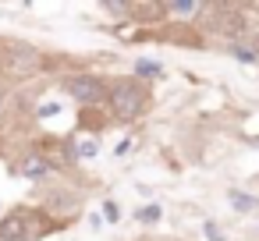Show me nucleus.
Segmentation results:
<instances>
[{
	"mask_svg": "<svg viewBox=\"0 0 259 241\" xmlns=\"http://www.w3.org/2000/svg\"><path fill=\"white\" fill-rule=\"evenodd\" d=\"M146 107H149V89H146L139 78H121V82L110 85V96H107L110 117H117V121H135V117L146 114Z\"/></svg>",
	"mask_w": 259,
	"mask_h": 241,
	"instance_id": "obj_1",
	"label": "nucleus"
},
{
	"mask_svg": "<svg viewBox=\"0 0 259 241\" xmlns=\"http://www.w3.org/2000/svg\"><path fill=\"white\" fill-rule=\"evenodd\" d=\"M43 68V54H36L32 46H18L11 54H4V71L15 75V78H25V75H36Z\"/></svg>",
	"mask_w": 259,
	"mask_h": 241,
	"instance_id": "obj_4",
	"label": "nucleus"
},
{
	"mask_svg": "<svg viewBox=\"0 0 259 241\" xmlns=\"http://www.w3.org/2000/svg\"><path fill=\"white\" fill-rule=\"evenodd\" d=\"M103 216H107L110 223H117V220H121V206H117V202H103Z\"/></svg>",
	"mask_w": 259,
	"mask_h": 241,
	"instance_id": "obj_12",
	"label": "nucleus"
},
{
	"mask_svg": "<svg viewBox=\"0 0 259 241\" xmlns=\"http://www.w3.org/2000/svg\"><path fill=\"white\" fill-rule=\"evenodd\" d=\"M135 216H139V223H156V220L163 216V209H160V206H146V209H139Z\"/></svg>",
	"mask_w": 259,
	"mask_h": 241,
	"instance_id": "obj_9",
	"label": "nucleus"
},
{
	"mask_svg": "<svg viewBox=\"0 0 259 241\" xmlns=\"http://www.w3.org/2000/svg\"><path fill=\"white\" fill-rule=\"evenodd\" d=\"M202 11H206V4H195V0H170L167 4V15H181V18H192Z\"/></svg>",
	"mask_w": 259,
	"mask_h": 241,
	"instance_id": "obj_7",
	"label": "nucleus"
},
{
	"mask_svg": "<svg viewBox=\"0 0 259 241\" xmlns=\"http://www.w3.org/2000/svg\"><path fill=\"white\" fill-rule=\"evenodd\" d=\"M47 230H54V216L29 209V206H18L0 220V241H29V237L47 234Z\"/></svg>",
	"mask_w": 259,
	"mask_h": 241,
	"instance_id": "obj_2",
	"label": "nucleus"
},
{
	"mask_svg": "<svg viewBox=\"0 0 259 241\" xmlns=\"http://www.w3.org/2000/svg\"><path fill=\"white\" fill-rule=\"evenodd\" d=\"M128 11H132V15H135L142 25L167 18V4H156V0H139V4H128Z\"/></svg>",
	"mask_w": 259,
	"mask_h": 241,
	"instance_id": "obj_6",
	"label": "nucleus"
},
{
	"mask_svg": "<svg viewBox=\"0 0 259 241\" xmlns=\"http://www.w3.org/2000/svg\"><path fill=\"white\" fill-rule=\"evenodd\" d=\"M75 156H96V142H93V138H82V142L75 146Z\"/></svg>",
	"mask_w": 259,
	"mask_h": 241,
	"instance_id": "obj_11",
	"label": "nucleus"
},
{
	"mask_svg": "<svg viewBox=\"0 0 259 241\" xmlns=\"http://www.w3.org/2000/svg\"><path fill=\"white\" fill-rule=\"evenodd\" d=\"M227 199H231V206H234V209H241V213L259 209V199H255V195H248V191H227Z\"/></svg>",
	"mask_w": 259,
	"mask_h": 241,
	"instance_id": "obj_8",
	"label": "nucleus"
},
{
	"mask_svg": "<svg viewBox=\"0 0 259 241\" xmlns=\"http://www.w3.org/2000/svg\"><path fill=\"white\" fill-rule=\"evenodd\" d=\"M0 110H4V100H0Z\"/></svg>",
	"mask_w": 259,
	"mask_h": 241,
	"instance_id": "obj_15",
	"label": "nucleus"
},
{
	"mask_svg": "<svg viewBox=\"0 0 259 241\" xmlns=\"http://www.w3.org/2000/svg\"><path fill=\"white\" fill-rule=\"evenodd\" d=\"M202 234H206L209 241H227V237L220 234V227H217V223H202Z\"/></svg>",
	"mask_w": 259,
	"mask_h": 241,
	"instance_id": "obj_13",
	"label": "nucleus"
},
{
	"mask_svg": "<svg viewBox=\"0 0 259 241\" xmlns=\"http://www.w3.org/2000/svg\"><path fill=\"white\" fill-rule=\"evenodd\" d=\"M64 89H68V96H71L75 103H82V107H100V103H107V96H110V85H107L103 78H96V75H71V78L64 82Z\"/></svg>",
	"mask_w": 259,
	"mask_h": 241,
	"instance_id": "obj_3",
	"label": "nucleus"
},
{
	"mask_svg": "<svg viewBox=\"0 0 259 241\" xmlns=\"http://www.w3.org/2000/svg\"><path fill=\"white\" fill-rule=\"evenodd\" d=\"M50 170H54V163H50L43 153H32V156H25V160L18 163V174L29 177V181H39V177H47Z\"/></svg>",
	"mask_w": 259,
	"mask_h": 241,
	"instance_id": "obj_5",
	"label": "nucleus"
},
{
	"mask_svg": "<svg viewBox=\"0 0 259 241\" xmlns=\"http://www.w3.org/2000/svg\"><path fill=\"white\" fill-rule=\"evenodd\" d=\"M248 46H252V54H255V64H259V36H252V39H248Z\"/></svg>",
	"mask_w": 259,
	"mask_h": 241,
	"instance_id": "obj_14",
	"label": "nucleus"
},
{
	"mask_svg": "<svg viewBox=\"0 0 259 241\" xmlns=\"http://www.w3.org/2000/svg\"><path fill=\"white\" fill-rule=\"evenodd\" d=\"M135 71H139L142 78H156V75H160V64H153V61H139Z\"/></svg>",
	"mask_w": 259,
	"mask_h": 241,
	"instance_id": "obj_10",
	"label": "nucleus"
}]
</instances>
